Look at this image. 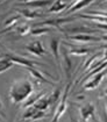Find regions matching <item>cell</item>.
<instances>
[{"instance_id": "1", "label": "cell", "mask_w": 107, "mask_h": 122, "mask_svg": "<svg viewBox=\"0 0 107 122\" xmlns=\"http://www.w3.org/2000/svg\"><path fill=\"white\" fill-rule=\"evenodd\" d=\"M34 92V85L28 79H19L14 81L10 88V99L13 105L23 102Z\"/></svg>"}, {"instance_id": "2", "label": "cell", "mask_w": 107, "mask_h": 122, "mask_svg": "<svg viewBox=\"0 0 107 122\" xmlns=\"http://www.w3.org/2000/svg\"><path fill=\"white\" fill-rule=\"evenodd\" d=\"M70 88H71V83H69L66 85V88H65V92H64V95L62 98V100L58 102L57 107H56V112H55V115L52 117V121L51 122H58L63 115L66 112V107H68V97H69V92H70Z\"/></svg>"}, {"instance_id": "3", "label": "cell", "mask_w": 107, "mask_h": 122, "mask_svg": "<svg viewBox=\"0 0 107 122\" xmlns=\"http://www.w3.org/2000/svg\"><path fill=\"white\" fill-rule=\"evenodd\" d=\"M1 56L8 58L14 64H19V65L22 66V67H35L36 65H42L39 62L28 59V58H26V57H23V56H18V55H14V54H4V55H1Z\"/></svg>"}, {"instance_id": "4", "label": "cell", "mask_w": 107, "mask_h": 122, "mask_svg": "<svg viewBox=\"0 0 107 122\" xmlns=\"http://www.w3.org/2000/svg\"><path fill=\"white\" fill-rule=\"evenodd\" d=\"M106 75H107V69H105L104 71L99 72V73H97V75L92 76V78L88 80L86 84L84 85V90H86V91H91V90L97 88L98 86L101 84V81L104 80V78L106 77Z\"/></svg>"}, {"instance_id": "5", "label": "cell", "mask_w": 107, "mask_h": 122, "mask_svg": "<svg viewBox=\"0 0 107 122\" xmlns=\"http://www.w3.org/2000/svg\"><path fill=\"white\" fill-rule=\"evenodd\" d=\"M26 49L31 55H35V56H37V57H42L47 54V51H46V49L43 47L42 42H40V41H33V42H30L29 44L26 46Z\"/></svg>"}, {"instance_id": "6", "label": "cell", "mask_w": 107, "mask_h": 122, "mask_svg": "<svg viewBox=\"0 0 107 122\" xmlns=\"http://www.w3.org/2000/svg\"><path fill=\"white\" fill-rule=\"evenodd\" d=\"M69 40L79 42V43H87V42H101V37H98L91 34H75V35H69Z\"/></svg>"}, {"instance_id": "7", "label": "cell", "mask_w": 107, "mask_h": 122, "mask_svg": "<svg viewBox=\"0 0 107 122\" xmlns=\"http://www.w3.org/2000/svg\"><path fill=\"white\" fill-rule=\"evenodd\" d=\"M75 19H76L75 16H71V18H61V19H52V20H48V21H43L41 23H37V26H47V27H51V28L61 29L62 25L71 22V21H75Z\"/></svg>"}, {"instance_id": "8", "label": "cell", "mask_w": 107, "mask_h": 122, "mask_svg": "<svg viewBox=\"0 0 107 122\" xmlns=\"http://www.w3.org/2000/svg\"><path fill=\"white\" fill-rule=\"evenodd\" d=\"M94 105L91 102H87L85 105H83L80 107V116H82V120L84 122H88L90 119L94 117Z\"/></svg>"}, {"instance_id": "9", "label": "cell", "mask_w": 107, "mask_h": 122, "mask_svg": "<svg viewBox=\"0 0 107 122\" xmlns=\"http://www.w3.org/2000/svg\"><path fill=\"white\" fill-rule=\"evenodd\" d=\"M18 14H20L21 18L27 20H34V19H39V18H43L46 14L41 13L39 10H18Z\"/></svg>"}, {"instance_id": "10", "label": "cell", "mask_w": 107, "mask_h": 122, "mask_svg": "<svg viewBox=\"0 0 107 122\" xmlns=\"http://www.w3.org/2000/svg\"><path fill=\"white\" fill-rule=\"evenodd\" d=\"M59 43H61V42H59L58 38H51V40H50V48H51V51H52V55H54L55 61L57 62L59 71H61L62 63H61V58H59Z\"/></svg>"}, {"instance_id": "11", "label": "cell", "mask_w": 107, "mask_h": 122, "mask_svg": "<svg viewBox=\"0 0 107 122\" xmlns=\"http://www.w3.org/2000/svg\"><path fill=\"white\" fill-rule=\"evenodd\" d=\"M68 47H70L68 55L69 56H76V57H83V56H87L88 54L91 52V49L88 48H80V47H76L72 46V44H66Z\"/></svg>"}, {"instance_id": "12", "label": "cell", "mask_w": 107, "mask_h": 122, "mask_svg": "<svg viewBox=\"0 0 107 122\" xmlns=\"http://www.w3.org/2000/svg\"><path fill=\"white\" fill-rule=\"evenodd\" d=\"M33 106L36 107L39 111H47L49 107L51 106V103H50V100H49V97L47 95V94L43 93L39 99H37V101L34 103Z\"/></svg>"}, {"instance_id": "13", "label": "cell", "mask_w": 107, "mask_h": 122, "mask_svg": "<svg viewBox=\"0 0 107 122\" xmlns=\"http://www.w3.org/2000/svg\"><path fill=\"white\" fill-rule=\"evenodd\" d=\"M25 69H26L30 75L35 78V79H37L39 81L47 83V84H52V81H51V80H49L48 78L44 76V73H43V72H41V71L37 70V69H35V67H25Z\"/></svg>"}, {"instance_id": "14", "label": "cell", "mask_w": 107, "mask_h": 122, "mask_svg": "<svg viewBox=\"0 0 107 122\" xmlns=\"http://www.w3.org/2000/svg\"><path fill=\"white\" fill-rule=\"evenodd\" d=\"M91 2H93V0H79V1L75 2V4H72V5L70 6V10H68V14L75 13V12H77L78 10H82V8L87 7Z\"/></svg>"}, {"instance_id": "15", "label": "cell", "mask_w": 107, "mask_h": 122, "mask_svg": "<svg viewBox=\"0 0 107 122\" xmlns=\"http://www.w3.org/2000/svg\"><path fill=\"white\" fill-rule=\"evenodd\" d=\"M68 8V4L64 2L63 0H55V2L52 4V6L48 10V13H59L63 10Z\"/></svg>"}, {"instance_id": "16", "label": "cell", "mask_w": 107, "mask_h": 122, "mask_svg": "<svg viewBox=\"0 0 107 122\" xmlns=\"http://www.w3.org/2000/svg\"><path fill=\"white\" fill-rule=\"evenodd\" d=\"M51 2H52V0H35V1L25 2V4L29 7H37V10H41V8H46Z\"/></svg>"}, {"instance_id": "17", "label": "cell", "mask_w": 107, "mask_h": 122, "mask_svg": "<svg viewBox=\"0 0 107 122\" xmlns=\"http://www.w3.org/2000/svg\"><path fill=\"white\" fill-rule=\"evenodd\" d=\"M51 30V28L50 27H42L41 28V26H36V28H31L30 29V33L29 35H31V36H42V35H46V34H48L49 31Z\"/></svg>"}, {"instance_id": "18", "label": "cell", "mask_w": 107, "mask_h": 122, "mask_svg": "<svg viewBox=\"0 0 107 122\" xmlns=\"http://www.w3.org/2000/svg\"><path fill=\"white\" fill-rule=\"evenodd\" d=\"M13 65H14V63L12 61H10L8 58H6V57H4V56L0 57V73L10 70Z\"/></svg>"}, {"instance_id": "19", "label": "cell", "mask_w": 107, "mask_h": 122, "mask_svg": "<svg viewBox=\"0 0 107 122\" xmlns=\"http://www.w3.org/2000/svg\"><path fill=\"white\" fill-rule=\"evenodd\" d=\"M21 19V16H20V14H16V15H14V16H12L10 19L6 20V22H5V28L6 29H13L15 26H16V23L19 22V20Z\"/></svg>"}, {"instance_id": "20", "label": "cell", "mask_w": 107, "mask_h": 122, "mask_svg": "<svg viewBox=\"0 0 107 122\" xmlns=\"http://www.w3.org/2000/svg\"><path fill=\"white\" fill-rule=\"evenodd\" d=\"M14 28H16V33H18L19 35L26 36V35H29L31 27L28 26V25H26V23H23V25H20V26H15Z\"/></svg>"}, {"instance_id": "21", "label": "cell", "mask_w": 107, "mask_h": 122, "mask_svg": "<svg viewBox=\"0 0 107 122\" xmlns=\"http://www.w3.org/2000/svg\"><path fill=\"white\" fill-rule=\"evenodd\" d=\"M39 109L36 108V107H34V106H29V107H27L26 108V112L23 113V115H22V119L23 120H27V119H33V116L36 114Z\"/></svg>"}, {"instance_id": "22", "label": "cell", "mask_w": 107, "mask_h": 122, "mask_svg": "<svg viewBox=\"0 0 107 122\" xmlns=\"http://www.w3.org/2000/svg\"><path fill=\"white\" fill-rule=\"evenodd\" d=\"M49 100H50V103H51V106L52 105H55V103L58 101L59 97H61V90L59 88H57V90H55L54 92L51 94H49Z\"/></svg>"}, {"instance_id": "23", "label": "cell", "mask_w": 107, "mask_h": 122, "mask_svg": "<svg viewBox=\"0 0 107 122\" xmlns=\"http://www.w3.org/2000/svg\"><path fill=\"white\" fill-rule=\"evenodd\" d=\"M43 117H46V114H44V111H37L36 114L33 116V121H39L41 119H43Z\"/></svg>"}, {"instance_id": "24", "label": "cell", "mask_w": 107, "mask_h": 122, "mask_svg": "<svg viewBox=\"0 0 107 122\" xmlns=\"http://www.w3.org/2000/svg\"><path fill=\"white\" fill-rule=\"evenodd\" d=\"M20 2H22V4H25V2H30V1H35V0H19Z\"/></svg>"}, {"instance_id": "25", "label": "cell", "mask_w": 107, "mask_h": 122, "mask_svg": "<svg viewBox=\"0 0 107 122\" xmlns=\"http://www.w3.org/2000/svg\"><path fill=\"white\" fill-rule=\"evenodd\" d=\"M104 59H106L107 61V48L105 49V51H104Z\"/></svg>"}, {"instance_id": "26", "label": "cell", "mask_w": 107, "mask_h": 122, "mask_svg": "<svg viewBox=\"0 0 107 122\" xmlns=\"http://www.w3.org/2000/svg\"><path fill=\"white\" fill-rule=\"evenodd\" d=\"M8 30H10V29H2V30H0V35H2V34H4V33H6V31H8Z\"/></svg>"}, {"instance_id": "27", "label": "cell", "mask_w": 107, "mask_h": 122, "mask_svg": "<svg viewBox=\"0 0 107 122\" xmlns=\"http://www.w3.org/2000/svg\"><path fill=\"white\" fill-rule=\"evenodd\" d=\"M70 119H71V122H78V120H77V119H75V117H73L72 115L70 116Z\"/></svg>"}, {"instance_id": "28", "label": "cell", "mask_w": 107, "mask_h": 122, "mask_svg": "<svg viewBox=\"0 0 107 122\" xmlns=\"http://www.w3.org/2000/svg\"><path fill=\"white\" fill-rule=\"evenodd\" d=\"M101 41H106L107 42V34L106 35H104V36H101Z\"/></svg>"}, {"instance_id": "29", "label": "cell", "mask_w": 107, "mask_h": 122, "mask_svg": "<svg viewBox=\"0 0 107 122\" xmlns=\"http://www.w3.org/2000/svg\"><path fill=\"white\" fill-rule=\"evenodd\" d=\"M102 94H104V95H107V87L105 88V90H104V92H102Z\"/></svg>"}, {"instance_id": "30", "label": "cell", "mask_w": 107, "mask_h": 122, "mask_svg": "<svg viewBox=\"0 0 107 122\" xmlns=\"http://www.w3.org/2000/svg\"><path fill=\"white\" fill-rule=\"evenodd\" d=\"M2 109V102H1V100H0V111Z\"/></svg>"}, {"instance_id": "31", "label": "cell", "mask_w": 107, "mask_h": 122, "mask_svg": "<svg viewBox=\"0 0 107 122\" xmlns=\"http://www.w3.org/2000/svg\"><path fill=\"white\" fill-rule=\"evenodd\" d=\"M106 122H107V103H106Z\"/></svg>"}, {"instance_id": "32", "label": "cell", "mask_w": 107, "mask_h": 122, "mask_svg": "<svg viewBox=\"0 0 107 122\" xmlns=\"http://www.w3.org/2000/svg\"><path fill=\"white\" fill-rule=\"evenodd\" d=\"M105 1H107V0H102V2H105Z\"/></svg>"}, {"instance_id": "33", "label": "cell", "mask_w": 107, "mask_h": 122, "mask_svg": "<svg viewBox=\"0 0 107 122\" xmlns=\"http://www.w3.org/2000/svg\"><path fill=\"white\" fill-rule=\"evenodd\" d=\"M34 122H36V121H34Z\"/></svg>"}]
</instances>
